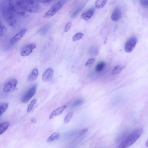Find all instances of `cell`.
I'll return each instance as SVG.
<instances>
[{
  "mask_svg": "<svg viewBox=\"0 0 148 148\" xmlns=\"http://www.w3.org/2000/svg\"><path fill=\"white\" fill-rule=\"evenodd\" d=\"M9 3L16 13L23 16L28 13H38L41 10L38 2L34 0H8Z\"/></svg>",
  "mask_w": 148,
  "mask_h": 148,
  "instance_id": "1",
  "label": "cell"
},
{
  "mask_svg": "<svg viewBox=\"0 0 148 148\" xmlns=\"http://www.w3.org/2000/svg\"><path fill=\"white\" fill-rule=\"evenodd\" d=\"M3 3L2 13L3 17L8 23L12 27L15 26L16 23V13L10 5L8 1Z\"/></svg>",
  "mask_w": 148,
  "mask_h": 148,
  "instance_id": "2",
  "label": "cell"
},
{
  "mask_svg": "<svg viewBox=\"0 0 148 148\" xmlns=\"http://www.w3.org/2000/svg\"><path fill=\"white\" fill-rule=\"evenodd\" d=\"M142 128L137 129L131 133L119 144V148H127L134 144L143 133Z\"/></svg>",
  "mask_w": 148,
  "mask_h": 148,
  "instance_id": "3",
  "label": "cell"
},
{
  "mask_svg": "<svg viewBox=\"0 0 148 148\" xmlns=\"http://www.w3.org/2000/svg\"><path fill=\"white\" fill-rule=\"evenodd\" d=\"M68 1L62 0L60 1L51 7L45 14L43 17L48 18L55 15L65 4Z\"/></svg>",
  "mask_w": 148,
  "mask_h": 148,
  "instance_id": "4",
  "label": "cell"
},
{
  "mask_svg": "<svg viewBox=\"0 0 148 148\" xmlns=\"http://www.w3.org/2000/svg\"><path fill=\"white\" fill-rule=\"evenodd\" d=\"M37 85L34 84L28 91L23 95L21 99V101L23 103H25L28 101L35 94L37 90Z\"/></svg>",
  "mask_w": 148,
  "mask_h": 148,
  "instance_id": "5",
  "label": "cell"
},
{
  "mask_svg": "<svg viewBox=\"0 0 148 148\" xmlns=\"http://www.w3.org/2000/svg\"><path fill=\"white\" fill-rule=\"evenodd\" d=\"M138 40L134 36L130 37L126 42L124 46L125 51L127 53L132 52L136 45Z\"/></svg>",
  "mask_w": 148,
  "mask_h": 148,
  "instance_id": "6",
  "label": "cell"
},
{
  "mask_svg": "<svg viewBox=\"0 0 148 148\" xmlns=\"http://www.w3.org/2000/svg\"><path fill=\"white\" fill-rule=\"evenodd\" d=\"M18 82L15 79H12L7 82L4 85L3 91L5 92H9L14 91L16 88Z\"/></svg>",
  "mask_w": 148,
  "mask_h": 148,
  "instance_id": "7",
  "label": "cell"
},
{
  "mask_svg": "<svg viewBox=\"0 0 148 148\" xmlns=\"http://www.w3.org/2000/svg\"><path fill=\"white\" fill-rule=\"evenodd\" d=\"M36 47V45L33 43L29 44L23 47L20 51L21 55L23 56L29 55L33 50Z\"/></svg>",
  "mask_w": 148,
  "mask_h": 148,
  "instance_id": "8",
  "label": "cell"
},
{
  "mask_svg": "<svg viewBox=\"0 0 148 148\" xmlns=\"http://www.w3.org/2000/svg\"><path fill=\"white\" fill-rule=\"evenodd\" d=\"M26 28L21 29L10 40V43L12 45H13L17 42L23 37L27 31Z\"/></svg>",
  "mask_w": 148,
  "mask_h": 148,
  "instance_id": "9",
  "label": "cell"
},
{
  "mask_svg": "<svg viewBox=\"0 0 148 148\" xmlns=\"http://www.w3.org/2000/svg\"><path fill=\"white\" fill-rule=\"evenodd\" d=\"M53 70L51 68L47 69L43 73L42 77V81L45 82H49L51 81L53 77Z\"/></svg>",
  "mask_w": 148,
  "mask_h": 148,
  "instance_id": "10",
  "label": "cell"
},
{
  "mask_svg": "<svg viewBox=\"0 0 148 148\" xmlns=\"http://www.w3.org/2000/svg\"><path fill=\"white\" fill-rule=\"evenodd\" d=\"M95 11V9L93 8L87 9L82 13L81 15V17L85 20H88L92 16Z\"/></svg>",
  "mask_w": 148,
  "mask_h": 148,
  "instance_id": "11",
  "label": "cell"
},
{
  "mask_svg": "<svg viewBox=\"0 0 148 148\" xmlns=\"http://www.w3.org/2000/svg\"><path fill=\"white\" fill-rule=\"evenodd\" d=\"M67 107V105H64L56 109L51 112L50 115L49 119H51L54 117L61 114Z\"/></svg>",
  "mask_w": 148,
  "mask_h": 148,
  "instance_id": "12",
  "label": "cell"
},
{
  "mask_svg": "<svg viewBox=\"0 0 148 148\" xmlns=\"http://www.w3.org/2000/svg\"><path fill=\"white\" fill-rule=\"evenodd\" d=\"M121 16V9L119 7H116L113 11L111 16V18L114 21H119Z\"/></svg>",
  "mask_w": 148,
  "mask_h": 148,
  "instance_id": "13",
  "label": "cell"
},
{
  "mask_svg": "<svg viewBox=\"0 0 148 148\" xmlns=\"http://www.w3.org/2000/svg\"><path fill=\"white\" fill-rule=\"evenodd\" d=\"M39 74V71L36 68L34 69L29 75L28 80L29 82H33L37 78Z\"/></svg>",
  "mask_w": 148,
  "mask_h": 148,
  "instance_id": "14",
  "label": "cell"
},
{
  "mask_svg": "<svg viewBox=\"0 0 148 148\" xmlns=\"http://www.w3.org/2000/svg\"><path fill=\"white\" fill-rule=\"evenodd\" d=\"M60 138V133L58 132H55L52 134L47 140V142L50 143L55 140H59Z\"/></svg>",
  "mask_w": 148,
  "mask_h": 148,
  "instance_id": "15",
  "label": "cell"
},
{
  "mask_svg": "<svg viewBox=\"0 0 148 148\" xmlns=\"http://www.w3.org/2000/svg\"><path fill=\"white\" fill-rule=\"evenodd\" d=\"M10 125L8 122H4L0 124V135L8 129Z\"/></svg>",
  "mask_w": 148,
  "mask_h": 148,
  "instance_id": "16",
  "label": "cell"
},
{
  "mask_svg": "<svg viewBox=\"0 0 148 148\" xmlns=\"http://www.w3.org/2000/svg\"><path fill=\"white\" fill-rule=\"evenodd\" d=\"M107 0H98L95 2V7L97 9H101L103 8L107 2Z\"/></svg>",
  "mask_w": 148,
  "mask_h": 148,
  "instance_id": "17",
  "label": "cell"
},
{
  "mask_svg": "<svg viewBox=\"0 0 148 148\" xmlns=\"http://www.w3.org/2000/svg\"><path fill=\"white\" fill-rule=\"evenodd\" d=\"M125 66L121 65H118L115 66L112 71L113 75L117 74L121 72L125 68Z\"/></svg>",
  "mask_w": 148,
  "mask_h": 148,
  "instance_id": "18",
  "label": "cell"
},
{
  "mask_svg": "<svg viewBox=\"0 0 148 148\" xmlns=\"http://www.w3.org/2000/svg\"><path fill=\"white\" fill-rule=\"evenodd\" d=\"M8 106V104L7 103H0V116L6 111Z\"/></svg>",
  "mask_w": 148,
  "mask_h": 148,
  "instance_id": "19",
  "label": "cell"
},
{
  "mask_svg": "<svg viewBox=\"0 0 148 148\" xmlns=\"http://www.w3.org/2000/svg\"><path fill=\"white\" fill-rule=\"evenodd\" d=\"M84 6V5H81L78 7V8L73 12L71 15L72 18H75L78 15L79 13L82 10Z\"/></svg>",
  "mask_w": 148,
  "mask_h": 148,
  "instance_id": "20",
  "label": "cell"
},
{
  "mask_svg": "<svg viewBox=\"0 0 148 148\" xmlns=\"http://www.w3.org/2000/svg\"><path fill=\"white\" fill-rule=\"evenodd\" d=\"M84 100L82 99H79L75 101L71 105V107L73 108L81 105L84 102Z\"/></svg>",
  "mask_w": 148,
  "mask_h": 148,
  "instance_id": "21",
  "label": "cell"
},
{
  "mask_svg": "<svg viewBox=\"0 0 148 148\" xmlns=\"http://www.w3.org/2000/svg\"><path fill=\"white\" fill-rule=\"evenodd\" d=\"M84 34L82 33H77L73 36L72 38V40L73 41L78 40L81 39L84 36Z\"/></svg>",
  "mask_w": 148,
  "mask_h": 148,
  "instance_id": "22",
  "label": "cell"
},
{
  "mask_svg": "<svg viewBox=\"0 0 148 148\" xmlns=\"http://www.w3.org/2000/svg\"><path fill=\"white\" fill-rule=\"evenodd\" d=\"M105 63L104 61H102L99 63L96 66V71H99L102 70L105 67Z\"/></svg>",
  "mask_w": 148,
  "mask_h": 148,
  "instance_id": "23",
  "label": "cell"
},
{
  "mask_svg": "<svg viewBox=\"0 0 148 148\" xmlns=\"http://www.w3.org/2000/svg\"><path fill=\"white\" fill-rule=\"evenodd\" d=\"M36 101L37 100L36 99H34L31 101L27 108V112L28 113H29L31 111L34 105L36 103Z\"/></svg>",
  "mask_w": 148,
  "mask_h": 148,
  "instance_id": "24",
  "label": "cell"
},
{
  "mask_svg": "<svg viewBox=\"0 0 148 148\" xmlns=\"http://www.w3.org/2000/svg\"><path fill=\"white\" fill-rule=\"evenodd\" d=\"M73 116V112H69L66 116L64 119V122L65 123H68L70 120Z\"/></svg>",
  "mask_w": 148,
  "mask_h": 148,
  "instance_id": "25",
  "label": "cell"
},
{
  "mask_svg": "<svg viewBox=\"0 0 148 148\" xmlns=\"http://www.w3.org/2000/svg\"><path fill=\"white\" fill-rule=\"evenodd\" d=\"M49 25L47 24L41 29L40 32L42 34L45 35L46 34L49 29Z\"/></svg>",
  "mask_w": 148,
  "mask_h": 148,
  "instance_id": "26",
  "label": "cell"
},
{
  "mask_svg": "<svg viewBox=\"0 0 148 148\" xmlns=\"http://www.w3.org/2000/svg\"><path fill=\"white\" fill-rule=\"evenodd\" d=\"M95 61L94 58H90L89 59L86 63L85 66L86 67L89 66L93 64Z\"/></svg>",
  "mask_w": 148,
  "mask_h": 148,
  "instance_id": "27",
  "label": "cell"
},
{
  "mask_svg": "<svg viewBox=\"0 0 148 148\" xmlns=\"http://www.w3.org/2000/svg\"><path fill=\"white\" fill-rule=\"evenodd\" d=\"M72 25V23L71 22H69L66 23L64 29L65 32H68L69 30L71 27Z\"/></svg>",
  "mask_w": 148,
  "mask_h": 148,
  "instance_id": "28",
  "label": "cell"
},
{
  "mask_svg": "<svg viewBox=\"0 0 148 148\" xmlns=\"http://www.w3.org/2000/svg\"><path fill=\"white\" fill-rule=\"evenodd\" d=\"M140 4L143 7L145 8L148 6V0H140L139 1Z\"/></svg>",
  "mask_w": 148,
  "mask_h": 148,
  "instance_id": "29",
  "label": "cell"
},
{
  "mask_svg": "<svg viewBox=\"0 0 148 148\" xmlns=\"http://www.w3.org/2000/svg\"><path fill=\"white\" fill-rule=\"evenodd\" d=\"M88 130L87 128H84L81 130L79 132V134L80 136H82Z\"/></svg>",
  "mask_w": 148,
  "mask_h": 148,
  "instance_id": "30",
  "label": "cell"
},
{
  "mask_svg": "<svg viewBox=\"0 0 148 148\" xmlns=\"http://www.w3.org/2000/svg\"><path fill=\"white\" fill-rule=\"evenodd\" d=\"M38 2H39L41 3H44V4H47L49 3H50L52 1V0H39L38 1Z\"/></svg>",
  "mask_w": 148,
  "mask_h": 148,
  "instance_id": "31",
  "label": "cell"
},
{
  "mask_svg": "<svg viewBox=\"0 0 148 148\" xmlns=\"http://www.w3.org/2000/svg\"><path fill=\"white\" fill-rule=\"evenodd\" d=\"M3 34V29L0 21V36H2Z\"/></svg>",
  "mask_w": 148,
  "mask_h": 148,
  "instance_id": "32",
  "label": "cell"
},
{
  "mask_svg": "<svg viewBox=\"0 0 148 148\" xmlns=\"http://www.w3.org/2000/svg\"><path fill=\"white\" fill-rule=\"evenodd\" d=\"M31 121L33 123H35L36 122V119L34 118H32L31 119Z\"/></svg>",
  "mask_w": 148,
  "mask_h": 148,
  "instance_id": "33",
  "label": "cell"
},
{
  "mask_svg": "<svg viewBox=\"0 0 148 148\" xmlns=\"http://www.w3.org/2000/svg\"></svg>",
  "mask_w": 148,
  "mask_h": 148,
  "instance_id": "34",
  "label": "cell"
}]
</instances>
